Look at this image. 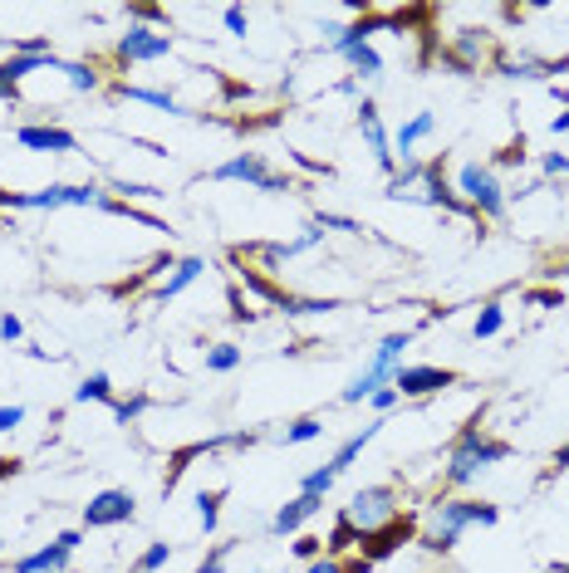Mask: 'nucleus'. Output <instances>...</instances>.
<instances>
[{"instance_id": "nucleus-31", "label": "nucleus", "mask_w": 569, "mask_h": 573, "mask_svg": "<svg viewBox=\"0 0 569 573\" xmlns=\"http://www.w3.org/2000/svg\"><path fill=\"white\" fill-rule=\"evenodd\" d=\"M221 500H226V490H201V496H197L201 534H216V524H221Z\"/></svg>"}, {"instance_id": "nucleus-9", "label": "nucleus", "mask_w": 569, "mask_h": 573, "mask_svg": "<svg viewBox=\"0 0 569 573\" xmlns=\"http://www.w3.org/2000/svg\"><path fill=\"white\" fill-rule=\"evenodd\" d=\"M379 427H383V421H369V427H359V431H354V437H349V441H339V451L329 456L324 466H314V471L300 480V496H320V500H324L329 490H334V480L344 476L349 466H354L359 456H363V446H369L373 437H379Z\"/></svg>"}, {"instance_id": "nucleus-7", "label": "nucleus", "mask_w": 569, "mask_h": 573, "mask_svg": "<svg viewBox=\"0 0 569 573\" xmlns=\"http://www.w3.org/2000/svg\"><path fill=\"white\" fill-rule=\"evenodd\" d=\"M207 181H241L250 191H266V197H284V191H294L290 171H276L266 163V153H236L226 157V163H216L207 171Z\"/></svg>"}, {"instance_id": "nucleus-47", "label": "nucleus", "mask_w": 569, "mask_h": 573, "mask_svg": "<svg viewBox=\"0 0 569 573\" xmlns=\"http://www.w3.org/2000/svg\"><path fill=\"white\" fill-rule=\"evenodd\" d=\"M20 476V461L15 456H0V480H15Z\"/></svg>"}, {"instance_id": "nucleus-13", "label": "nucleus", "mask_w": 569, "mask_h": 573, "mask_svg": "<svg viewBox=\"0 0 569 573\" xmlns=\"http://www.w3.org/2000/svg\"><path fill=\"white\" fill-rule=\"evenodd\" d=\"M397 397H413V403H423V397H437L447 393V387H457V368H437V363H403L393 377Z\"/></svg>"}, {"instance_id": "nucleus-49", "label": "nucleus", "mask_w": 569, "mask_h": 573, "mask_svg": "<svg viewBox=\"0 0 569 573\" xmlns=\"http://www.w3.org/2000/svg\"><path fill=\"white\" fill-rule=\"evenodd\" d=\"M0 554H6V540H0Z\"/></svg>"}, {"instance_id": "nucleus-48", "label": "nucleus", "mask_w": 569, "mask_h": 573, "mask_svg": "<svg viewBox=\"0 0 569 573\" xmlns=\"http://www.w3.org/2000/svg\"><path fill=\"white\" fill-rule=\"evenodd\" d=\"M550 133H555V137H565V133H569V108L560 113V118H550Z\"/></svg>"}, {"instance_id": "nucleus-24", "label": "nucleus", "mask_w": 569, "mask_h": 573, "mask_svg": "<svg viewBox=\"0 0 569 573\" xmlns=\"http://www.w3.org/2000/svg\"><path fill=\"white\" fill-rule=\"evenodd\" d=\"M413 534V520H403V524H393V530H383L379 540H369V544H359V554L369 559V564H379V559H389V554H397V544Z\"/></svg>"}, {"instance_id": "nucleus-37", "label": "nucleus", "mask_w": 569, "mask_h": 573, "mask_svg": "<svg viewBox=\"0 0 569 573\" xmlns=\"http://www.w3.org/2000/svg\"><path fill=\"white\" fill-rule=\"evenodd\" d=\"M128 20H133V25L157 30V25H167V10H157V6H128Z\"/></svg>"}, {"instance_id": "nucleus-46", "label": "nucleus", "mask_w": 569, "mask_h": 573, "mask_svg": "<svg viewBox=\"0 0 569 573\" xmlns=\"http://www.w3.org/2000/svg\"><path fill=\"white\" fill-rule=\"evenodd\" d=\"M20 421H25V407L20 403H10V407H0V437H6V431H15Z\"/></svg>"}, {"instance_id": "nucleus-29", "label": "nucleus", "mask_w": 569, "mask_h": 573, "mask_svg": "<svg viewBox=\"0 0 569 573\" xmlns=\"http://www.w3.org/2000/svg\"><path fill=\"white\" fill-rule=\"evenodd\" d=\"M324 437V417H294L290 427L280 431L284 446H304V441H320Z\"/></svg>"}, {"instance_id": "nucleus-30", "label": "nucleus", "mask_w": 569, "mask_h": 573, "mask_svg": "<svg viewBox=\"0 0 569 573\" xmlns=\"http://www.w3.org/2000/svg\"><path fill=\"white\" fill-rule=\"evenodd\" d=\"M304 573H373L369 559H334V554H320V559H310V569Z\"/></svg>"}, {"instance_id": "nucleus-39", "label": "nucleus", "mask_w": 569, "mask_h": 573, "mask_svg": "<svg viewBox=\"0 0 569 573\" xmlns=\"http://www.w3.org/2000/svg\"><path fill=\"white\" fill-rule=\"evenodd\" d=\"M226 559H231V544H216V549H211V554H207V559H201V564H197V569H192V573H226Z\"/></svg>"}, {"instance_id": "nucleus-36", "label": "nucleus", "mask_w": 569, "mask_h": 573, "mask_svg": "<svg viewBox=\"0 0 569 573\" xmlns=\"http://www.w3.org/2000/svg\"><path fill=\"white\" fill-rule=\"evenodd\" d=\"M10 54H54V44L44 34H20V40H10Z\"/></svg>"}, {"instance_id": "nucleus-51", "label": "nucleus", "mask_w": 569, "mask_h": 573, "mask_svg": "<svg viewBox=\"0 0 569 573\" xmlns=\"http://www.w3.org/2000/svg\"><path fill=\"white\" fill-rule=\"evenodd\" d=\"M128 573H143V569H128Z\"/></svg>"}, {"instance_id": "nucleus-4", "label": "nucleus", "mask_w": 569, "mask_h": 573, "mask_svg": "<svg viewBox=\"0 0 569 573\" xmlns=\"http://www.w3.org/2000/svg\"><path fill=\"white\" fill-rule=\"evenodd\" d=\"M407 348H413V329H403V334H383L379 348H373V358L363 363L354 377H349V387L339 393V403L359 407V403H369L379 387H393V377H397V368H403Z\"/></svg>"}, {"instance_id": "nucleus-23", "label": "nucleus", "mask_w": 569, "mask_h": 573, "mask_svg": "<svg viewBox=\"0 0 569 573\" xmlns=\"http://www.w3.org/2000/svg\"><path fill=\"white\" fill-rule=\"evenodd\" d=\"M74 403H79V407H89V403L113 407V403H118V387H113V377H108V373H89L84 383L74 387Z\"/></svg>"}, {"instance_id": "nucleus-45", "label": "nucleus", "mask_w": 569, "mask_h": 573, "mask_svg": "<svg viewBox=\"0 0 569 573\" xmlns=\"http://www.w3.org/2000/svg\"><path fill=\"white\" fill-rule=\"evenodd\" d=\"M526 304H535V309H560V304H565V294H560V290H530V294H526Z\"/></svg>"}, {"instance_id": "nucleus-14", "label": "nucleus", "mask_w": 569, "mask_h": 573, "mask_svg": "<svg viewBox=\"0 0 569 573\" xmlns=\"http://www.w3.org/2000/svg\"><path fill=\"white\" fill-rule=\"evenodd\" d=\"M354 123H359V137L369 143V153H373V163H379V171H397V157H393V133L383 128V113H379V103L373 98H359V108H354Z\"/></svg>"}, {"instance_id": "nucleus-34", "label": "nucleus", "mask_w": 569, "mask_h": 573, "mask_svg": "<svg viewBox=\"0 0 569 573\" xmlns=\"http://www.w3.org/2000/svg\"><path fill=\"white\" fill-rule=\"evenodd\" d=\"M314 226L320 231H344V236H363L369 226L354 221V216H344V211H314Z\"/></svg>"}, {"instance_id": "nucleus-32", "label": "nucleus", "mask_w": 569, "mask_h": 573, "mask_svg": "<svg viewBox=\"0 0 569 573\" xmlns=\"http://www.w3.org/2000/svg\"><path fill=\"white\" fill-rule=\"evenodd\" d=\"M153 407V397L147 393H133V397H118V403H113V421H118V427H133V421L143 417V411Z\"/></svg>"}, {"instance_id": "nucleus-43", "label": "nucleus", "mask_w": 569, "mask_h": 573, "mask_svg": "<svg viewBox=\"0 0 569 573\" xmlns=\"http://www.w3.org/2000/svg\"><path fill=\"white\" fill-rule=\"evenodd\" d=\"M540 171H545V177H569V153H545Z\"/></svg>"}, {"instance_id": "nucleus-22", "label": "nucleus", "mask_w": 569, "mask_h": 573, "mask_svg": "<svg viewBox=\"0 0 569 573\" xmlns=\"http://www.w3.org/2000/svg\"><path fill=\"white\" fill-rule=\"evenodd\" d=\"M60 74L74 94H99V88H104V74H99L89 60H60Z\"/></svg>"}, {"instance_id": "nucleus-3", "label": "nucleus", "mask_w": 569, "mask_h": 573, "mask_svg": "<svg viewBox=\"0 0 569 573\" xmlns=\"http://www.w3.org/2000/svg\"><path fill=\"white\" fill-rule=\"evenodd\" d=\"M339 520L354 530L359 544L379 540L383 530H393V524L407 520L403 514V490L397 486H363V490H354V496L344 500V506H339Z\"/></svg>"}, {"instance_id": "nucleus-17", "label": "nucleus", "mask_w": 569, "mask_h": 573, "mask_svg": "<svg viewBox=\"0 0 569 573\" xmlns=\"http://www.w3.org/2000/svg\"><path fill=\"white\" fill-rule=\"evenodd\" d=\"M432 133H437V113H432V108H417L407 123H397V133H393V157H397V167H403V163H417V157H423V143H432Z\"/></svg>"}, {"instance_id": "nucleus-26", "label": "nucleus", "mask_w": 569, "mask_h": 573, "mask_svg": "<svg viewBox=\"0 0 569 573\" xmlns=\"http://www.w3.org/2000/svg\"><path fill=\"white\" fill-rule=\"evenodd\" d=\"M339 60L354 69V79H383V54L373 50V44H354V50H344Z\"/></svg>"}, {"instance_id": "nucleus-8", "label": "nucleus", "mask_w": 569, "mask_h": 573, "mask_svg": "<svg viewBox=\"0 0 569 573\" xmlns=\"http://www.w3.org/2000/svg\"><path fill=\"white\" fill-rule=\"evenodd\" d=\"M437 60L447 64V69H457V74H476L482 64H496L500 60V44H496V34L492 30H476V25H466L457 30L447 44L437 50Z\"/></svg>"}, {"instance_id": "nucleus-11", "label": "nucleus", "mask_w": 569, "mask_h": 573, "mask_svg": "<svg viewBox=\"0 0 569 573\" xmlns=\"http://www.w3.org/2000/svg\"><path fill=\"white\" fill-rule=\"evenodd\" d=\"M79 544H84V530H60L50 544L20 554L15 564H10V573H64V569H74V549Z\"/></svg>"}, {"instance_id": "nucleus-2", "label": "nucleus", "mask_w": 569, "mask_h": 573, "mask_svg": "<svg viewBox=\"0 0 569 573\" xmlns=\"http://www.w3.org/2000/svg\"><path fill=\"white\" fill-rule=\"evenodd\" d=\"M500 461H510V441H500L492 437V431L482 427V417H472L466 427L452 437L447 446V466H442V486H452V490H462V486H472V480H482L492 466Z\"/></svg>"}, {"instance_id": "nucleus-27", "label": "nucleus", "mask_w": 569, "mask_h": 573, "mask_svg": "<svg viewBox=\"0 0 569 573\" xmlns=\"http://www.w3.org/2000/svg\"><path fill=\"white\" fill-rule=\"evenodd\" d=\"M108 191H118V201H163L167 187H153V181H133V177H113Z\"/></svg>"}, {"instance_id": "nucleus-28", "label": "nucleus", "mask_w": 569, "mask_h": 573, "mask_svg": "<svg viewBox=\"0 0 569 573\" xmlns=\"http://www.w3.org/2000/svg\"><path fill=\"white\" fill-rule=\"evenodd\" d=\"M500 329H506V309H500V300H486L482 309H476V324H472V338H496Z\"/></svg>"}, {"instance_id": "nucleus-40", "label": "nucleus", "mask_w": 569, "mask_h": 573, "mask_svg": "<svg viewBox=\"0 0 569 573\" xmlns=\"http://www.w3.org/2000/svg\"><path fill=\"white\" fill-rule=\"evenodd\" d=\"M221 25H226V34H246L250 30V15H246L241 6H226L221 10Z\"/></svg>"}, {"instance_id": "nucleus-15", "label": "nucleus", "mask_w": 569, "mask_h": 573, "mask_svg": "<svg viewBox=\"0 0 569 573\" xmlns=\"http://www.w3.org/2000/svg\"><path fill=\"white\" fill-rule=\"evenodd\" d=\"M407 201H417V206H442V211H452V216H472V211H466V201L457 197V187H452L447 163H442V157H432V163H427L423 181H417V191H413Z\"/></svg>"}, {"instance_id": "nucleus-18", "label": "nucleus", "mask_w": 569, "mask_h": 573, "mask_svg": "<svg viewBox=\"0 0 569 573\" xmlns=\"http://www.w3.org/2000/svg\"><path fill=\"white\" fill-rule=\"evenodd\" d=\"M113 94L128 98V103H147V108L167 113V118H201V113L187 108V103H182L173 88H147V84H128V79H118V84H113Z\"/></svg>"}, {"instance_id": "nucleus-5", "label": "nucleus", "mask_w": 569, "mask_h": 573, "mask_svg": "<svg viewBox=\"0 0 569 573\" xmlns=\"http://www.w3.org/2000/svg\"><path fill=\"white\" fill-rule=\"evenodd\" d=\"M108 191L99 181H50L40 191H6L0 187V211H64V206H104Z\"/></svg>"}, {"instance_id": "nucleus-21", "label": "nucleus", "mask_w": 569, "mask_h": 573, "mask_svg": "<svg viewBox=\"0 0 569 573\" xmlns=\"http://www.w3.org/2000/svg\"><path fill=\"white\" fill-rule=\"evenodd\" d=\"M276 309L284 319H314V314H334V309H344V300H334V294H294V290H284Z\"/></svg>"}, {"instance_id": "nucleus-1", "label": "nucleus", "mask_w": 569, "mask_h": 573, "mask_svg": "<svg viewBox=\"0 0 569 573\" xmlns=\"http://www.w3.org/2000/svg\"><path fill=\"white\" fill-rule=\"evenodd\" d=\"M500 520V506L492 500H472V496H442L432 500V510L423 514V530H417V544L427 549V554H452V549L462 544L466 530H492Z\"/></svg>"}, {"instance_id": "nucleus-33", "label": "nucleus", "mask_w": 569, "mask_h": 573, "mask_svg": "<svg viewBox=\"0 0 569 573\" xmlns=\"http://www.w3.org/2000/svg\"><path fill=\"white\" fill-rule=\"evenodd\" d=\"M167 564H173V544H167V540H153V544H147L143 554H138V564H133V569H143V573H163Z\"/></svg>"}, {"instance_id": "nucleus-41", "label": "nucleus", "mask_w": 569, "mask_h": 573, "mask_svg": "<svg viewBox=\"0 0 569 573\" xmlns=\"http://www.w3.org/2000/svg\"><path fill=\"white\" fill-rule=\"evenodd\" d=\"M492 167H526V143H510V147H500Z\"/></svg>"}, {"instance_id": "nucleus-38", "label": "nucleus", "mask_w": 569, "mask_h": 573, "mask_svg": "<svg viewBox=\"0 0 569 573\" xmlns=\"http://www.w3.org/2000/svg\"><path fill=\"white\" fill-rule=\"evenodd\" d=\"M20 338H25V324H20V314L0 309V343H20Z\"/></svg>"}, {"instance_id": "nucleus-12", "label": "nucleus", "mask_w": 569, "mask_h": 573, "mask_svg": "<svg viewBox=\"0 0 569 573\" xmlns=\"http://www.w3.org/2000/svg\"><path fill=\"white\" fill-rule=\"evenodd\" d=\"M133 514H138V496L123 486H108L99 496H89L79 520H84V530H113V524H133Z\"/></svg>"}, {"instance_id": "nucleus-20", "label": "nucleus", "mask_w": 569, "mask_h": 573, "mask_svg": "<svg viewBox=\"0 0 569 573\" xmlns=\"http://www.w3.org/2000/svg\"><path fill=\"white\" fill-rule=\"evenodd\" d=\"M324 510V500L320 496H294V500H284V506L270 514V534H300L304 530V520H314V514Z\"/></svg>"}, {"instance_id": "nucleus-44", "label": "nucleus", "mask_w": 569, "mask_h": 573, "mask_svg": "<svg viewBox=\"0 0 569 573\" xmlns=\"http://www.w3.org/2000/svg\"><path fill=\"white\" fill-rule=\"evenodd\" d=\"M397 403H403V397H397V387H379V393H373V397H369V407H373V411H379V417H383V411H393Z\"/></svg>"}, {"instance_id": "nucleus-50", "label": "nucleus", "mask_w": 569, "mask_h": 573, "mask_svg": "<svg viewBox=\"0 0 569 573\" xmlns=\"http://www.w3.org/2000/svg\"><path fill=\"white\" fill-rule=\"evenodd\" d=\"M64 573H79V569H64Z\"/></svg>"}, {"instance_id": "nucleus-10", "label": "nucleus", "mask_w": 569, "mask_h": 573, "mask_svg": "<svg viewBox=\"0 0 569 573\" xmlns=\"http://www.w3.org/2000/svg\"><path fill=\"white\" fill-rule=\"evenodd\" d=\"M177 44H173V34H163V30H147V25H128L113 40V64L118 69H133V64H157V60H167Z\"/></svg>"}, {"instance_id": "nucleus-25", "label": "nucleus", "mask_w": 569, "mask_h": 573, "mask_svg": "<svg viewBox=\"0 0 569 573\" xmlns=\"http://www.w3.org/2000/svg\"><path fill=\"white\" fill-rule=\"evenodd\" d=\"M241 343H231V338H221V343H207V353H201V363H207V373H236L241 368Z\"/></svg>"}, {"instance_id": "nucleus-6", "label": "nucleus", "mask_w": 569, "mask_h": 573, "mask_svg": "<svg viewBox=\"0 0 569 573\" xmlns=\"http://www.w3.org/2000/svg\"><path fill=\"white\" fill-rule=\"evenodd\" d=\"M452 187H457V197L466 201L472 221H506L510 197H506V187H500L492 163H462L457 177H452Z\"/></svg>"}, {"instance_id": "nucleus-16", "label": "nucleus", "mask_w": 569, "mask_h": 573, "mask_svg": "<svg viewBox=\"0 0 569 573\" xmlns=\"http://www.w3.org/2000/svg\"><path fill=\"white\" fill-rule=\"evenodd\" d=\"M15 143L25 147V153H54V157L79 153V137L70 128H60V123H20Z\"/></svg>"}, {"instance_id": "nucleus-19", "label": "nucleus", "mask_w": 569, "mask_h": 573, "mask_svg": "<svg viewBox=\"0 0 569 573\" xmlns=\"http://www.w3.org/2000/svg\"><path fill=\"white\" fill-rule=\"evenodd\" d=\"M207 270H211V265H207V260H201V256H182L177 265L167 270L163 280H157V290L147 294V304H167V300H177V294H187L192 284H197Z\"/></svg>"}, {"instance_id": "nucleus-35", "label": "nucleus", "mask_w": 569, "mask_h": 573, "mask_svg": "<svg viewBox=\"0 0 569 573\" xmlns=\"http://www.w3.org/2000/svg\"><path fill=\"white\" fill-rule=\"evenodd\" d=\"M256 319H260V309L241 300V284H231V324H256Z\"/></svg>"}, {"instance_id": "nucleus-42", "label": "nucleus", "mask_w": 569, "mask_h": 573, "mask_svg": "<svg viewBox=\"0 0 569 573\" xmlns=\"http://www.w3.org/2000/svg\"><path fill=\"white\" fill-rule=\"evenodd\" d=\"M294 554L310 564V559H320L324 554V540H314V534H294Z\"/></svg>"}]
</instances>
